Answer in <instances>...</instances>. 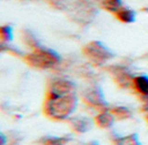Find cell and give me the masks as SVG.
<instances>
[{
    "mask_svg": "<svg viewBox=\"0 0 148 145\" xmlns=\"http://www.w3.org/2000/svg\"><path fill=\"white\" fill-rule=\"evenodd\" d=\"M78 104L75 94H50L47 93L44 104L45 114L56 121L70 119Z\"/></svg>",
    "mask_w": 148,
    "mask_h": 145,
    "instance_id": "obj_1",
    "label": "cell"
},
{
    "mask_svg": "<svg viewBox=\"0 0 148 145\" xmlns=\"http://www.w3.org/2000/svg\"><path fill=\"white\" fill-rule=\"evenodd\" d=\"M60 56L56 51L45 47H37L26 54L25 61L29 65L38 69H51L60 63Z\"/></svg>",
    "mask_w": 148,
    "mask_h": 145,
    "instance_id": "obj_2",
    "label": "cell"
},
{
    "mask_svg": "<svg viewBox=\"0 0 148 145\" xmlns=\"http://www.w3.org/2000/svg\"><path fill=\"white\" fill-rule=\"evenodd\" d=\"M84 54L91 63L101 65L112 58L111 52L105 44L99 41H91L84 48Z\"/></svg>",
    "mask_w": 148,
    "mask_h": 145,
    "instance_id": "obj_3",
    "label": "cell"
},
{
    "mask_svg": "<svg viewBox=\"0 0 148 145\" xmlns=\"http://www.w3.org/2000/svg\"><path fill=\"white\" fill-rule=\"evenodd\" d=\"M82 101L88 106L99 111L106 110V106H107V102L105 101L101 90L97 87H89L87 91H85V93L82 95Z\"/></svg>",
    "mask_w": 148,
    "mask_h": 145,
    "instance_id": "obj_4",
    "label": "cell"
},
{
    "mask_svg": "<svg viewBox=\"0 0 148 145\" xmlns=\"http://www.w3.org/2000/svg\"><path fill=\"white\" fill-rule=\"evenodd\" d=\"M47 93L50 94H75L76 93V84L73 81L67 79H55L49 82Z\"/></svg>",
    "mask_w": 148,
    "mask_h": 145,
    "instance_id": "obj_5",
    "label": "cell"
},
{
    "mask_svg": "<svg viewBox=\"0 0 148 145\" xmlns=\"http://www.w3.org/2000/svg\"><path fill=\"white\" fill-rule=\"evenodd\" d=\"M110 73L114 77L115 82L120 87H132V83H133L135 77L130 73L128 69L124 68V66H120V65L111 66Z\"/></svg>",
    "mask_w": 148,
    "mask_h": 145,
    "instance_id": "obj_6",
    "label": "cell"
},
{
    "mask_svg": "<svg viewBox=\"0 0 148 145\" xmlns=\"http://www.w3.org/2000/svg\"><path fill=\"white\" fill-rule=\"evenodd\" d=\"M132 89L139 98L148 96V75L139 74L134 78L132 83Z\"/></svg>",
    "mask_w": 148,
    "mask_h": 145,
    "instance_id": "obj_7",
    "label": "cell"
},
{
    "mask_svg": "<svg viewBox=\"0 0 148 145\" xmlns=\"http://www.w3.org/2000/svg\"><path fill=\"white\" fill-rule=\"evenodd\" d=\"M116 117L114 116V114L111 113L110 111L107 110H103L99 111V113L95 117V123L100 127V129H110L112 127V125L115 123Z\"/></svg>",
    "mask_w": 148,
    "mask_h": 145,
    "instance_id": "obj_8",
    "label": "cell"
},
{
    "mask_svg": "<svg viewBox=\"0 0 148 145\" xmlns=\"http://www.w3.org/2000/svg\"><path fill=\"white\" fill-rule=\"evenodd\" d=\"M92 122L87 116H76L70 119V125L71 129L76 133H86L91 129Z\"/></svg>",
    "mask_w": 148,
    "mask_h": 145,
    "instance_id": "obj_9",
    "label": "cell"
},
{
    "mask_svg": "<svg viewBox=\"0 0 148 145\" xmlns=\"http://www.w3.org/2000/svg\"><path fill=\"white\" fill-rule=\"evenodd\" d=\"M112 143L114 145H143L136 134H129V135H114L112 136Z\"/></svg>",
    "mask_w": 148,
    "mask_h": 145,
    "instance_id": "obj_10",
    "label": "cell"
},
{
    "mask_svg": "<svg viewBox=\"0 0 148 145\" xmlns=\"http://www.w3.org/2000/svg\"><path fill=\"white\" fill-rule=\"evenodd\" d=\"M70 141L69 136H56V135H49L44 136L39 141L40 145H68Z\"/></svg>",
    "mask_w": 148,
    "mask_h": 145,
    "instance_id": "obj_11",
    "label": "cell"
},
{
    "mask_svg": "<svg viewBox=\"0 0 148 145\" xmlns=\"http://www.w3.org/2000/svg\"><path fill=\"white\" fill-rule=\"evenodd\" d=\"M116 18L119 21L124 22V23H130L135 21V12L132 9H128L126 7H121L119 10L115 12Z\"/></svg>",
    "mask_w": 148,
    "mask_h": 145,
    "instance_id": "obj_12",
    "label": "cell"
},
{
    "mask_svg": "<svg viewBox=\"0 0 148 145\" xmlns=\"http://www.w3.org/2000/svg\"><path fill=\"white\" fill-rule=\"evenodd\" d=\"M110 112L117 120H127V119H130L132 116V111L126 106H121V105L112 108Z\"/></svg>",
    "mask_w": 148,
    "mask_h": 145,
    "instance_id": "obj_13",
    "label": "cell"
},
{
    "mask_svg": "<svg viewBox=\"0 0 148 145\" xmlns=\"http://www.w3.org/2000/svg\"><path fill=\"white\" fill-rule=\"evenodd\" d=\"M101 7L105 10L109 11V12H116L121 8V1L120 0H101Z\"/></svg>",
    "mask_w": 148,
    "mask_h": 145,
    "instance_id": "obj_14",
    "label": "cell"
},
{
    "mask_svg": "<svg viewBox=\"0 0 148 145\" xmlns=\"http://www.w3.org/2000/svg\"><path fill=\"white\" fill-rule=\"evenodd\" d=\"M22 39H23V42L27 44V45H29L30 48H32V49H35L37 47H40V44L38 43L37 39L32 35V32H30L28 30H25L23 31Z\"/></svg>",
    "mask_w": 148,
    "mask_h": 145,
    "instance_id": "obj_15",
    "label": "cell"
},
{
    "mask_svg": "<svg viewBox=\"0 0 148 145\" xmlns=\"http://www.w3.org/2000/svg\"><path fill=\"white\" fill-rule=\"evenodd\" d=\"M0 37H1V42H2V44L10 42L12 40V37H14L11 27H9V26H2L1 29H0Z\"/></svg>",
    "mask_w": 148,
    "mask_h": 145,
    "instance_id": "obj_16",
    "label": "cell"
},
{
    "mask_svg": "<svg viewBox=\"0 0 148 145\" xmlns=\"http://www.w3.org/2000/svg\"><path fill=\"white\" fill-rule=\"evenodd\" d=\"M50 5H52L53 7L56 8H59V9H61V8H64V6H65V1L64 0H47Z\"/></svg>",
    "mask_w": 148,
    "mask_h": 145,
    "instance_id": "obj_17",
    "label": "cell"
},
{
    "mask_svg": "<svg viewBox=\"0 0 148 145\" xmlns=\"http://www.w3.org/2000/svg\"><path fill=\"white\" fill-rule=\"evenodd\" d=\"M1 145H6V142H7V138L5 134H1Z\"/></svg>",
    "mask_w": 148,
    "mask_h": 145,
    "instance_id": "obj_18",
    "label": "cell"
},
{
    "mask_svg": "<svg viewBox=\"0 0 148 145\" xmlns=\"http://www.w3.org/2000/svg\"><path fill=\"white\" fill-rule=\"evenodd\" d=\"M86 145H100V144L97 143V142H90V143H87Z\"/></svg>",
    "mask_w": 148,
    "mask_h": 145,
    "instance_id": "obj_19",
    "label": "cell"
},
{
    "mask_svg": "<svg viewBox=\"0 0 148 145\" xmlns=\"http://www.w3.org/2000/svg\"><path fill=\"white\" fill-rule=\"evenodd\" d=\"M146 121H147V123H148V111L146 112Z\"/></svg>",
    "mask_w": 148,
    "mask_h": 145,
    "instance_id": "obj_20",
    "label": "cell"
}]
</instances>
